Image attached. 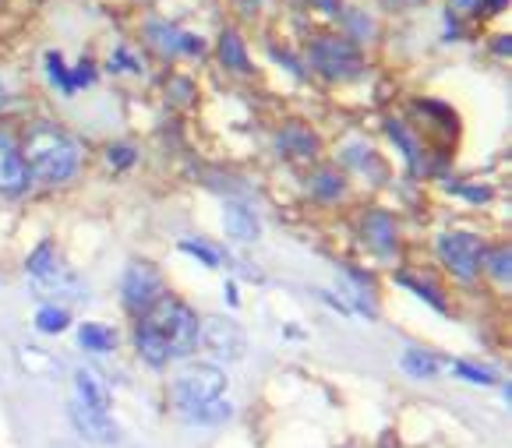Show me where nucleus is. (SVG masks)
<instances>
[{
	"instance_id": "14",
	"label": "nucleus",
	"mask_w": 512,
	"mask_h": 448,
	"mask_svg": "<svg viewBox=\"0 0 512 448\" xmlns=\"http://www.w3.org/2000/svg\"><path fill=\"white\" fill-rule=\"evenodd\" d=\"M223 226H226V237H234V240H255L258 237V219L251 209H244V205H226L223 212Z\"/></svg>"
},
{
	"instance_id": "12",
	"label": "nucleus",
	"mask_w": 512,
	"mask_h": 448,
	"mask_svg": "<svg viewBox=\"0 0 512 448\" xmlns=\"http://www.w3.org/2000/svg\"><path fill=\"white\" fill-rule=\"evenodd\" d=\"M364 240H368L378 254H392L396 251V223H392L385 212H368V216H364Z\"/></svg>"
},
{
	"instance_id": "5",
	"label": "nucleus",
	"mask_w": 512,
	"mask_h": 448,
	"mask_svg": "<svg viewBox=\"0 0 512 448\" xmlns=\"http://www.w3.org/2000/svg\"><path fill=\"white\" fill-rule=\"evenodd\" d=\"M25 272L29 279L39 286L43 293H64V297H82V283L71 276L68 269L61 265L53 244H39L36 251L29 254V262H25Z\"/></svg>"
},
{
	"instance_id": "1",
	"label": "nucleus",
	"mask_w": 512,
	"mask_h": 448,
	"mask_svg": "<svg viewBox=\"0 0 512 448\" xmlns=\"http://www.w3.org/2000/svg\"><path fill=\"white\" fill-rule=\"evenodd\" d=\"M22 159L29 166V177H39L46 184H61V180L75 177L78 170V142L57 124H39L29 127V135H25V149H22Z\"/></svg>"
},
{
	"instance_id": "9",
	"label": "nucleus",
	"mask_w": 512,
	"mask_h": 448,
	"mask_svg": "<svg viewBox=\"0 0 512 448\" xmlns=\"http://www.w3.org/2000/svg\"><path fill=\"white\" fill-rule=\"evenodd\" d=\"M29 187V166L22 159V149L15 138L0 131V195H22Z\"/></svg>"
},
{
	"instance_id": "36",
	"label": "nucleus",
	"mask_w": 512,
	"mask_h": 448,
	"mask_svg": "<svg viewBox=\"0 0 512 448\" xmlns=\"http://www.w3.org/2000/svg\"><path fill=\"white\" fill-rule=\"evenodd\" d=\"M8 103V85H4V78H0V106Z\"/></svg>"
},
{
	"instance_id": "18",
	"label": "nucleus",
	"mask_w": 512,
	"mask_h": 448,
	"mask_svg": "<svg viewBox=\"0 0 512 448\" xmlns=\"http://www.w3.org/2000/svg\"><path fill=\"white\" fill-rule=\"evenodd\" d=\"M234 413V406L226 403V399H212V403H202L195 406V410H184V417L191 420V424H219V420H226Z\"/></svg>"
},
{
	"instance_id": "21",
	"label": "nucleus",
	"mask_w": 512,
	"mask_h": 448,
	"mask_svg": "<svg viewBox=\"0 0 512 448\" xmlns=\"http://www.w3.org/2000/svg\"><path fill=\"white\" fill-rule=\"evenodd\" d=\"M481 265H488V272L498 279V283H509L512 276V254L509 247H491V251L481 254Z\"/></svg>"
},
{
	"instance_id": "15",
	"label": "nucleus",
	"mask_w": 512,
	"mask_h": 448,
	"mask_svg": "<svg viewBox=\"0 0 512 448\" xmlns=\"http://www.w3.org/2000/svg\"><path fill=\"white\" fill-rule=\"evenodd\" d=\"M135 346H138V353H142V357L149 360L152 367H163L166 360H170V353H166L163 339H159L156 332H152L145 322H138V329H135Z\"/></svg>"
},
{
	"instance_id": "29",
	"label": "nucleus",
	"mask_w": 512,
	"mask_h": 448,
	"mask_svg": "<svg viewBox=\"0 0 512 448\" xmlns=\"http://www.w3.org/2000/svg\"><path fill=\"white\" fill-rule=\"evenodd\" d=\"M106 159H110V166H117V170H124V166L135 163V149H131V145H110V152H106Z\"/></svg>"
},
{
	"instance_id": "34",
	"label": "nucleus",
	"mask_w": 512,
	"mask_h": 448,
	"mask_svg": "<svg viewBox=\"0 0 512 448\" xmlns=\"http://www.w3.org/2000/svg\"><path fill=\"white\" fill-rule=\"evenodd\" d=\"M484 8H488V11H502L505 0H484Z\"/></svg>"
},
{
	"instance_id": "22",
	"label": "nucleus",
	"mask_w": 512,
	"mask_h": 448,
	"mask_svg": "<svg viewBox=\"0 0 512 448\" xmlns=\"http://www.w3.org/2000/svg\"><path fill=\"white\" fill-rule=\"evenodd\" d=\"M145 36L152 39V46H156V50H163V53H177V50H181V36H184V32L170 29V25H166V22H152L149 29H145Z\"/></svg>"
},
{
	"instance_id": "11",
	"label": "nucleus",
	"mask_w": 512,
	"mask_h": 448,
	"mask_svg": "<svg viewBox=\"0 0 512 448\" xmlns=\"http://www.w3.org/2000/svg\"><path fill=\"white\" fill-rule=\"evenodd\" d=\"M71 385H75V399H71V403L85 406V410H92V413H103V417L110 413V389H106L103 378H99L96 371L78 367Z\"/></svg>"
},
{
	"instance_id": "28",
	"label": "nucleus",
	"mask_w": 512,
	"mask_h": 448,
	"mask_svg": "<svg viewBox=\"0 0 512 448\" xmlns=\"http://www.w3.org/2000/svg\"><path fill=\"white\" fill-rule=\"evenodd\" d=\"M181 251H188V254H195V258H202L209 269H216L219 265V254L212 251L209 244H198V240H181Z\"/></svg>"
},
{
	"instance_id": "33",
	"label": "nucleus",
	"mask_w": 512,
	"mask_h": 448,
	"mask_svg": "<svg viewBox=\"0 0 512 448\" xmlns=\"http://www.w3.org/2000/svg\"><path fill=\"white\" fill-rule=\"evenodd\" d=\"M460 195H467L470 202H488V191H484V187H460Z\"/></svg>"
},
{
	"instance_id": "4",
	"label": "nucleus",
	"mask_w": 512,
	"mask_h": 448,
	"mask_svg": "<svg viewBox=\"0 0 512 448\" xmlns=\"http://www.w3.org/2000/svg\"><path fill=\"white\" fill-rule=\"evenodd\" d=\"M223 389H226V374L216 364H195L174 381V403L181 406V413L195 410V406L219 399Z\"/></svg>"
},
{
	"instance_id": "31",
	"label": "nucleus",
	"mask_w": 512,
	"mask_h": 448,
	"mask_svg": "<svg viewBox=\"0 0 512 448\" xmlns=\"http://www.w3.org/2000/svg\"><path fill=\"white\" fill-rule=\"evenodd\" d=\"M22 357H25V367H32V371H36V367H53V360L46 357V353H39L36 346H29Z\"/></svg>"
},
{
	"instance_id": "20",
	"label": "nucleus",
	"mask_w": 512,
	"mask_h": 448,
	"mask_svg": "<svg viewBox=\"0 0 512 448\" xmlns=\"http://www.w3.org/2000/svg\"><path fill=\"white\" fill-rule=\"evenodd\" d=\"M68 311L64 307H57V304H46V307H39V314H36V329L39 332H46V336H57V332H64L68 329Z\"/></svg>"
},
{
	"instance_id": "24",
	"label": "nucleus",
	"mask_w": 512,
	"mask_h": 448,
	"mask_svg": "<svg viewBox=\"0 0 512 448\" xmlns=\"http://www.w3.org/2000/svg\"><path fill=\"white\" fill-rule=\"evenodd\" d=\"M389 135H392V142H400L403 145V152H407V159H410V166H421V152H417V142L414 138L403 131V124H396V120H389Z\"/></svg>"
},
{
	"instance_id": "35",
	"label": "nucleus",
	"mask_w": 512,
	"mask_h": 448,
	"mask_svg": "<svg viewBox=\"0 0 512 448\" xmlns=\"http://www.w3.org/2000/svg\"><path fill=\"white\" fill-rule=\"evenodd\" d=\"M226 300H230V304H237V286L234 283H226Z\"/></svg>"
},
{
	"instance_id": "10",
	"label": "nucleus",
	"mask_w": 512,
	"mask_h": 448,
	"mask_svg": "<svg viewBox=\"0 0 512 448\" xmlns=\"http://www.w3.org/2000/svg\"><path fill=\"white\" fill-rule=\"evenodd\" d=\"M68 413H71V424H75V431L82 434L85 441H92V445H117V441H121L117 424H113L110 417H103V413H92V410H85V406H78V403H71Z\"/></svg>"
},
{
	"instance_id": "26",
	"label": "nucleus",
	"mask_w": 512,
	"mask_h": 448,
	"mask_svg": "<svg viewBox=\"0 0 512 448\" xmlns=\"http://www.w3.org/2000/svg\"><path fill=\"white\" fill-rule=\"evenodd\" d=\"M396 283H403V286H407V290H414V293H417V297H421V300H428V304L435 307V311H445L442 297H438V293L431 290L428 283H417V279H410L407 272H403V276H396Z\"/></svg>"
},
{
	"instance_id": "23",
	"label": "nucleus",
	"mask_w": 512,
	"mask_h": 448,
	"mask_svg": "<svg viewBox=\"0 0 512 448\" xmlns=\"http://www.w3.org/2000/svg\"><path fill=\"white\" fill-rule=\"evenodd\" d=\"M311 191H315L318 198H325V202H336V198L343 195V177L332 170H318L315 177H311Z\"/></svg>"
},
{
	"instance_id": "3",
	"label": "nucleus",
	"mask_w": 512,
	"mask_h": 448,
	"mask_svg": "<svg viewBox=\"0 0 512 448\" xmlns=\"http://www.w3.org/2000/svg\"><path fill=\"white\" fill-rule=\"evenodd\" d=\"M311 64L329 82H350L361 75V53L339 36H318L311 43Z\"/></svg>"
},
{
	"instance_id": "32",
	"label": "nucleus",
	"mask_w": 512,
	"mask_h": 448,
	"mask_svg": "<svg viewBox=\"0 0 512 448\" xmlns=\"http://www.w3.org/2000/svg\"><path fill=\"white\" fill-rule=\"evenodd\" d=\"M452 11H460V15H474V11L484 8V0H449Z\"/></svg>"
},
{
	"instance_id": "13",
	"label": "nucleus",
	"mask_w": 512,
	"mask_h": 448,
	"mask_svg": "<svg viewBox=\"0 0 512 448\" xmlns=\"http://www.w3.org/2000/svg\"><path fill=\"white\" fill-rule=\"evenodd\" d=\"M279 149L287 152V156H301V159H308V156H315L318 152V138H315V131H308L304 124H287L283 131H279Z\"/></svg>"
},
{
	"instance_id": "30",
	"label": "nucleus",
	"mask_w": 512,
	"mask_h": 448,
	"mask_svg": "<svg viewBox=\"0 0 512 448\" xmlns=\"http://www.w3.org/2000/svg\"><path fill=\"white\" fill-rule=\"evenodd\" d=\"M92 78H96L92 64H78V68L71 71V89H82V85H92Z\"/></svg>"
},
{
	"instance_id": "25",
	"label": "nucleus",
	"mask_w": 512,
	"mask_h": 448,
	"mask_svg": "<svg viewBox=\"0 0 512 448\" xmlns=\"http://www.w3.org/2000/svg\"><path fill=\"white\" fill-rule=\"evenodd\" d=\"M46 71H50V78H53V85H61L64 92H75L71 89V71L64 68V60H61V53H46Z\"/></svg>"
},
{
	"instance_id": "19",
	"label": "nucleus",
	"mask_w": 512,
	"mask_h": 448,
	"mask_svg": "<svg viewBox=\"0 0 512 448\" xmlns=\"http://www.w3.org/2000/svg\"><path fill=\"white\" fill-rule=\"evenodd\" d=\"M403 371H407L410 378H435L438 360L431 357V353H424V350H407V353H403Z\"/></svg>"
},
{
	"instance_id": "17",
	"label": "nucleus",
	"mask_w": 512,
	"mask_h": 448,
	"mask_svg": "<svg viewBox=\"0 0 512 448\" xmlns=\"http://www.w3.org/2000/svg\"><path fill=\"white\" fill-rule=\"evenodd\" d=\"M219 60L234 71H251V60H248V53H244V43L237 32H223V36H219Z\"/></svg>"
},
{
	"instance_id": "16",
	"label": "nucleus",
	"mask_w": 512,
	"mask_h": 448,
	"mask_svg": "<svg viewBox=\"0 0 512 448\" xmlns=\"http://www.w3.org/2000/svg\"><path fill=\"white\" fill-rule=\"evenodd\" d=\"M78 343L89 353H110L113 346H117V336H113V329H106V325L85 322L82 329H78Z\"/></svg>"
},
{
	"instance_id": "37",
	"label": "nucleus",
	"mask_w": 512,
	"mask_h": 448,
	"mask_svg": "<svg viewBox=\"0 0 512 448\" xmlns=\"http://www.w3.org/2000/svg\"><path fill=\"white\" fill-rule=\"evenodd\" d=\"M495 46H498V53H509V46H512V43H509V39H505V36H502V39H498V43H495Z\"/></svg>"
},
{
	"instance_id": "8",
	"label": "nucleus",
	"mask_w": 512,
	"mask_h": 448,
	"mask_svg": "<svg viewBox=\"0 0 512 448\" xmlns=\"http://www.w3.org/2000/svg\"><path fill=\"white\" fill-rule=\"evenodd\" d=\"M163 297V283H159V272L149 262H135L124 272V304L135 314H145L156 300Z\"/></svg>"
},
{
	"instance_id": "6",
	"label": "nucleus",
	"mask_w": 512,
	"mask_h": 448,
	"mask_svg": "<svg viewBox=\"0 0 512 448\" xmlns=\"http://www.w3.org/2000/svg\"><path fill=\"white\" fill-rule=\"evenodd\" d=\"M481 240L474 233H442L438 237V258L445 262V269L452 276H460L463 283H474L477 272H481Z\"/></svg>"
},
{
	"instance_id": "27",
	"label": "nucleus",
	"mask_w": 512,
	"mask_h": 448,
	"mask_svg": "<svg viewBox=\"0 0 512 448\" xmlns=\"http://www.w3.org/2000/svg\"><path fill=\"white\" fill-rule=\"evenodd\" d=\"M452 371L460 374V378H467V381H474V385H495V374L491 371H484V367H474V364H452Z\"/></svg>"
},
{
	"instance_id": "2",
	"label": "nucleus",
	"mask_w": 512,
	"mask_h": 448,
	"mask_svg": "<svg viewBox=\"0 0 512 448\" xmlns=\"http://www.w3.org/2000/svg\"><path fill=\"white\" fill-rule=\"evenodd\" d=\"M142 322L163 339L170 360L174 357H188L198 346V318L191 307H184L181 300L174 297H159L149 311L142 314Z\"/></svg>"
},
{
	"instance_id": "38",
	"label": "nucleus",
	"mask_w": 512,
	"mask_h": 448,
	"mask_svg": "<svg viewBox=\"0 0 512 448\" xmlns=\"http://www.w3.org/2000/svg\"><path fill=\"white\" fill-rule=\"evenodd\" d=\"M410 4H421V0H410Z\"/></svg>"
},
{
	"instance_id": "7",
	"label": "nucleus",
	"mask_w": 512,
	"mask_h": 448,
	"mask_svg": "<svg viewBox=\"0 0 512 448\" xmlns=\"http://www.w3.org/2000/svg\"><path fill=\"white\" fill-rule=\"evenodd\" d=\"M198 339L223 360H241L244 350H248V339H244L241 325L230 322V318H219V314L216 318H205V322L198 325Z\"/></svg>"
}]
</instances>
